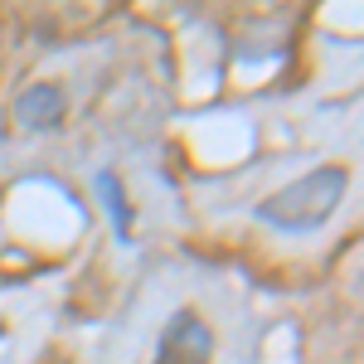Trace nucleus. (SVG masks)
I'll return each mask as SVG.
<instances>
[{
	"mask_svg": "<svg viewBox=\"0 0 364 364\" xmlns=\"http://www.w3.org/2000/svg\"><path fill=\"white\" fill-rule=\"evenodd\" d=\"M345 190H350V175L340 166H321V170H311L306 180H296V185L277 190L272 199H262L257 219L277 228H316L340 209Z\"/></svg>",
	"mask_w": 364,
	"mask_h": 364,
	"instance_id": "obj_1",
	"label": "nucleus"
},
{
	"mask_svg": "<svg viewBox=\"0 0 364 364\" xmlns=\"http://www.w3.org/2000/svg\"><path fill=\"white\" fill-rule=\"evenodd\" d=\"M209 360H214V336H209V326L199 321L195 311L170 316L166 336H161V350H156V364H209Z\"/></svg>",
	"mask_w": 364,
	"mask_h": 364,
	"instance_id": "obj_2",
	"label": "nucleus"
},
{
	"mask_svg": "<svg viewBox=\"0 0 364 364\" xmlns=\"http://www.w3.org/2000/svg\"><path fill=\"white\" fill-rule=\"evenodd\" d=\"M15 122L25 127V132H49L63 122V92L54 83H34L25 87L20 97H15Z\"/></svg>",
	"mask_w": 364,
	"mask_h": 364,
	"instance_id": "obj_3",
	"label": "nucleus"
},
{
	"mask_svg": "<svg viewBox=\"0 0 364 364\" xmlns=\"http://www.w3.org/2000/svg\"><path fill=\"white\" fill-rule=\"evenodd\" d=\"M97 185H102V195H107V214H117V233L127 238V204H122V185H117V175H97Z\"/></svg>",
	"mask_w": 364,
	"mask_h": 364,
	"instance_id": "obj_4",
	"label": "nucleus"
}]
</instances>
